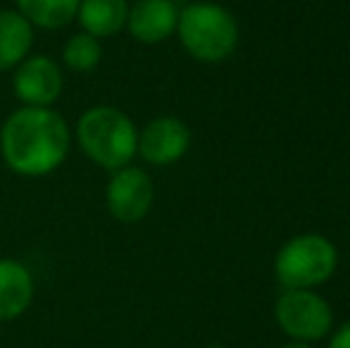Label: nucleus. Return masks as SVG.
Masks as SVG:
<instances>
[{"instance_id":"7","label":"nucleus","mask_w":350,"mask_h":348,"mask_svg":"<svg viewBox=\"0 0 350 348\" xmlns=\"http://www.w3.org/2000/svg\"><path fill=\"white\" fill-rule=\"evenodd\" d=\"M12 86L24 105L51 107L60 98L65 81H62L60 65L53 57L33 55V57H24L17 65Z\"/></svg>"},{"instance_id":"6","label":"nucleus","mask_w":350,"mask_h":348,"mask_svg":"<svg viewBox=\"0 0 350 348\" xmlns=\"http://www.w3.org/2000/svg\"><path fill=\"white\" fill-rule=\"evenodd\" d=\"M107 210L115 219L126 224L141 222L152 208L155 200V186L146 170L141 168H122L107 181L105 191Z\"/></svg>"},{"instance_id":"1","label":"nucleus","mask_w":350,"mask_h":348,"mask_svg":"<svg viewBox=\"0 0 350 348\" xmlns=\"http://www.w3.org/2000/svg\"><path fill=\"white\" fill-rule=\"evenodd\" d=\"M70 126L51 107H19L0 129V150L12 172L22 176L51 174L70 153Z\"/></svg>"},{"instance_id":"10","label":"nucleus","mask_w":350,"mask_h":348,"mask_svg":"<svg viewBox=\"0 0 350 348\" xmlns=\"http://www.w3.org/2000/svg\"><path fill=\"white\" fill-rule=\"evenodd\" d=\"M33 298V277L29 267L12 258H0V322L19 317Z\"/></svg>"},{"instance_id":"13","label":"nucleus","mask_w":350,"mask_h":348,"mask_svg":"<svg viewBox=\"0 0 350 348\" xmlns=\"http://www.w3.org/2000/svg\"><path fill=\"white\" fill-rule=\"evenodd\" d=\"M17 10L41 29H62L74 22L81 0H14Z\"/></svg>"},{"instance_id":"14","label":"nucleus","mask_w":350,"mask_h":348,"mask_svg":"<svg viewBox=\"0 0 350 348\" xmlns=\"http://www.w3.org/2000/svg\"><path fill=\"white\" fill-rule=\"evenodd\" d=\"M103 57V46L91 34H74L62 48V60L72 72H91Z\"/></svg>"},{"instance_id":"4","label":"nucleus","mask_w":350,"mask_h":348,"mask_svg":"<svg viewBox=\"0 0 350 348\" xmlns=\"http://www.w3.org/2000/svg\"><path fill=\"white\" fill-rule=\"evenodd\" d=\"M338 265V251L322 234H300L277 253L274 274L286 289H312L324 284Z\"/></svg>"},{"instance_id":"17","label":"nucleus","mask_w":350,"mask_h":348,"mask_svg":"<svg viewBox=\"0 0 350 348\" xmlns=\"http://www.w3.org/2000/svg\"><path fill=\"white\" fill-rule=\"evenodd\" d=\"M205 348H224V346H205Z\"/></svg>"},{"instance_id":"3","label":"nucleus","mask_w":350,"mask_h":348,"mask_svg":"<svg viewBox=\"0 0 350 348\" xmlns=\"http://www.w3.org/2000/svg\"><path fill=\"white\" fill-rule=\"evenodd\" d=\"M176 34L186 53L208 65L226 60L239 43V24L234 14L215 3H193L181 10Z\"/></svg>"},{"instance_id":"11","label":"nucleus","mask_w":350,"mask_h":348,"mask_svg":"<svg viewBox=\"0 0 350 348\" xmlns=\"http://www.w3.org/2000/svg\"><path fill=\"white\" fill-rule=\"evenodd\" d=\"M33 43V24L19 10H0V72L17 67Z\"/></svg>"},{"instance_id":"15","label":"nucleus","mask_w":350,"mask_h":348,"mask_svg":"<svg viewBox=\"0 0 350 348\" xmlns=\"http://www.w3.org/2000/svg\"><path fill=\"white\" fill-rule=\"evenodd\" d=\"M329 348H350V322L341 325L329 341Z\"/></svg>"},{"instance_id":"8","label":"nucleus","mask_w":350,"mask_h":348,"mask_svg":"<svg viewBox=\"0 0 350 348\" xmlns=\"http://www.w3.org/2000/svg\"><path fill=\"white\" fill-rule=\"evenodd\" d=\"M191 146V129L179 120V117L162 115L150 120L139 131V148L136 153L146 163L165 168L186 155Z\"/></svg>"},{"instance_id":"12","label":"nucleus","mask_w":350,"mask_h":348,"mask_svg":"<svg viewBox=\"0 0 350 348\" xmlns=\"http://www.w3.org/2000/svg\"><path fill=\"white\" fill-rule=\"evenodd\" d=\"M77 17L86 34L96 38H107L126 27L129 3L126 0H81Z\"/></svg>"},{"instance_id":"16","label":"nucleus","mask_w":350,"mask_h":348,"mask_svg":"<svg viewBox=\"0 0 350 348\" xmlns=\"http://www.w3.org/2000/svg\"><path fill=\"white\" fill-rule=\"evenodd\" d=\"M281 348H312V346H310L308 341H291V344H286Z\"/></svg>"},{"instance_id":"9","label":"nucleus","mask_w":350,"mask_h":348,"mask_svg":"<svg viewBox=\"0 0 350 348\" xmlns=\"http://www.w3.org/2000/svg\"><path fill=\"white\" fill-rule=\"evenodd\" d=\"M176 22L179 10L174 0H139L134 8H129L126 29L139 43L155 46L176 31Z\"/></svg>"},{"instance_id":"5","label":"nucleus","mask_w":350,"mask_h":348,"mask_svg":"<svg viewBox=\"0 0 350 348\" xmlns=\"http://www.w3.org/2000/svg\"><path fill=\"white\" fill-rule=\"evenodd\" d=\"M279 327L295 341H317L329 334L334 312L319 293L310 289H286L274 306Z\"/></svg>"},{"instance_id":"2","label":"nucleus","mask_w":350,"mask_h":348,"mask_svg":"<svg viewBox=\"0 0 350 348\" xmlns=\"http://www.w3.org/2000/svg\"><path fill=\"white\" fill-rule=\"evenodd\" d=\"M77 139L83 155L105 170H122L139 148V131L126 112L112 105L88 107L77 124Z\"/></svg>"}]
</instances>
